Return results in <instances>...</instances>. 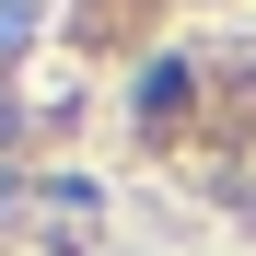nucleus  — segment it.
<instances>
[{
	"label": "nucleus",
	"instance_id": "obj_1",
	"mask_svg": "<svg viewBox=\"0 0 256 256\" xmlns=\"http://www.w3.org/2000/svg\"><path fill=\"white\" fill-rule=\"evenodd\" d=\"M175 105H186V70L152 58V70H140V116H175Z\"/></svg>",
	"mask_w": 256,
	"mask_h": 256
},
{
	"label": "nucleus",
	"instance_id": "obj_2",
	"mask_svg": "<svg viewBox=\"0 0 256 256\" xmlns=\"http://www.w3.org/2000/svg\"><path fill=\"white\" fill-rule=\"evenodd\" d=\"M12 47H35V0H0V58Z\"/></svg>",
	"mask_w": 256,
	"mask_h": 256
}]
</instances>
